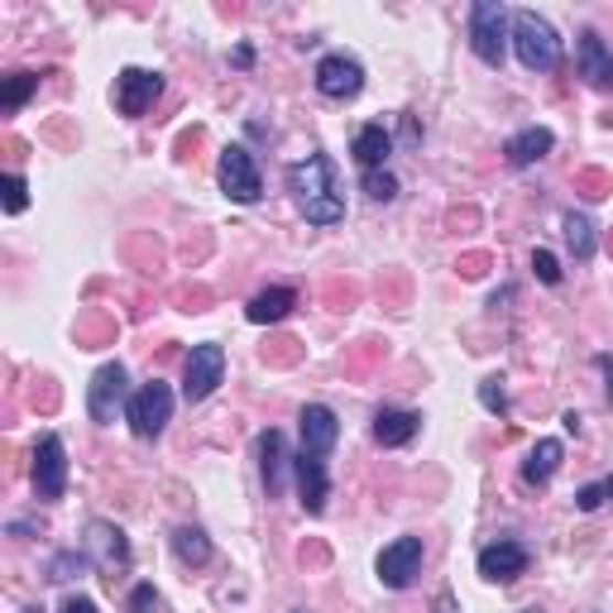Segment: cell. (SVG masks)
Returning <instances> with one entry per match:
<instances>
[{
	"mask_svg": "<svg viewBox=\"0 0 613 613\" xmlns=\"http://www.w3.org/2000/svg\"><path fill=\"white\" fill-rule=\"evenodd\" d=\"M288 192L298 202V212L312 221V226H341L345 221V197L336 187V163L326 153H306V159L288 163Z\"/></svg>",
	"mask_w": 613,
	"mask_h": 613,
	"instance_id": "obj_1",
	"label": "cell"
},
{
	"mask_svg": "<svg viewBox=\"0 0 613 613\" xmlns=\"http://www.w3.org/2000/svg\"><path fill=\"white\" fill-rule=\"evenodd\" d=\"M513 53L527 73H556L561 67V34L537 10H513Z\"/></svg>",
	"mask_w": 613,
	"mask_h": 613,
	"instance_id": "obj_2",
	"label": "cell"
},
{
	"mask_svg": "<svg viewBox=\"0 0 613 613\" xmlns=\"http://www.w3.org/2000/svg\"><path fill=\"white\" fill-rule=\"evenodd\" d=\"M508 39H513V15L498 0H475L470 6V49L484 67H504L508 58Z\"/></svg>",
	"mask_w": 613,
	"mask_h": 613,
	"instance_id": "obj_3",
	"label": "cell"
},
{
	"mask_svg": "<svg viewBox=\"0 0 613 613\" xmlns=\"http://www.w3.org/2000/svg\"><path fill=\"white\" fill-rule=\"evenodd\" d=\"M125 422H130V431L139 441H159L163 427L173 422V388L163 379H149L135 388L130 408H125Z\"/></svg>",
	"mask_w": 613,
	"mask_h": 613,
	"instance_id": "obj_4",
	"label": "cell"
},
{
	"mask_svg": "<svg viewBox=\"0 0 613 613\" xmlns=\"http://www.w3.org/2000/svg\"><path fill=\"white\" fill-rule=\"evenodd\" d=\"M130 379H125V365L120 359H110V365H101L92 374V384H87V412H92V422L96 427H110L116 417L130 408Z\"/></svg>",
	"mask_w": 613,
	"mask_h": 613,
	"instance_id": "obj_5",
	"label": "cell"
},
{
	"mask_svg": "<svg viewBox=\"0 0 613 613\" xmlns=\"http://www.w3.org/2000/svg\"><path fill=\"white\" fill-rule=\"evenodd\" d=\"M216 178H221V192L240 206H255L264 197V178H259V163L245 144H226L221 149V163H216Z\"/></svg>",
	"mask_w": 613,
	"mask_h": 613,
	"instance_id": "obj_6",
	"label": "cell"
},
{
	"mask_svg": "<svg viewBox=\"0 0 613 613\" xmlns=\"http://www.w3.org/2000/svg\"><path fill=\"white\" fill-rule=\"evenodd\" d=\"M87 556H92V566L101 570V576L116 584V576H125L130 570V541H125V533L116 523H106V518H96V523H87Z\"/></svg>",
	"mask_w": 613,
	"mask_h": 613,
	"instance_id": "obj_7",
	"label": "cell"
},
{
	"mask_svg": "<svg viewBox=\"0 0 613 613\" xmlns=\"http://www.w3.org/2000/svg\"><path fill=\"white\" fill-rule=\"evenodd\" d=\"M221 379H226V351H221L216 341L192 345L187 369H183V398L187 402H206L221 388Z\"/></svg>",
	"mask_w": 613,
	"mask_h": 613,
	"instance_id": "obj_8",
	"label": "cell"
},
{
	"mask_svg": "<svg viewBox=\"0 0 613 613\" xmlns=\"http://www.w3.org/2000/svg\"><path fill=\"white\" fill-rule=\"evenodd\" d=\"M34 494L44 498V504H58L67 494V445L58 431H49V437L34 445Z\"/></svg>",
	"mask_w": 613,
	"mask_h": 613,
	"instance_id": "obj_9",
	"label": "cell"
},
{
	"mask_svg": "<svg viewBox=\"0 0 613 613\" xmlns=\"http://www.w3.org/2000/svg\"><path fill=\"white\" fill-rule=\"evenodd\" d=\"M422 537H398L388 541V547L379 551V561H374V570H379V584L384 590H408V584L422 576Z\"/></svg>",
	"mask_w": 613,
	"mask_h": 613,
	"instance_id": "obj_10",
	"label": "cell"
},
{
	"mask_svg": "<svg viewBox=\"0 0 613 613\" xmlns=\"http://www.w3.org/2000/svg\"><path fill=\"white\" fill-rule=\"evenodd\" d=\"M316 92L326 96V101H355L359 92H365V67L351 53H326L322 63H316Z\"/></svg>",
	"mask_w": 613,
	"mask_h": 613,
	"instance_id": "obj_11",
	"label": "cell"
},
{
	"mask_svg": "<svg viewBox=\"0 0 613 613\" xmlns=\"http://www.w3.org/2000/svg\"><path fill=\"white\" fill-rule=\"evenodd\" d=\"M159 92H163V77L159 73H149V67H125V73L116 77V106H120V116L139 120L153 101H159Z\"/></svg>",
	"mask_w": 613,
	"mask_h": 613,
	"instance_id": "obj_12",
	"label": "cell"
},
{
	"mask_svg": "<svg viewBox=\"0 0 613 613\" xmlns=\"http://www.w3.org/2000/svg\"><path fill=\"white\" fill-rule=\"evenodd\" d=\"M292 475H298V498H302V508L312 513V518H322V513H326V498H331L326 460L312 455V451H298V460H292Z\"/></svg>",
	"mask_w": 613,
	"mask_h": 613,
	"instance_id": "obj_13",
	"label": "cell"
},
{
	"mask_svg": "<svg viewBox=\"0 0 613 613\" xmlns=\"http://www.w3.org/2000/svg\"><path fill=\"white\" fill-rule=\"evenodd\" d=\"M527 561H533V551L523 547V541H513V537H498L490 541V547L480 551V576L484 580H494V584H508V580H518Z\"/></svg>",
	"mask_w": 613,
	"mask_h": 613,
	"instance_id": "obj_14",
	"label": "cell"
},
{
	"mask_svg": "<svg viewBox=\"0 0 613 613\" xmlns=\"http://www.w3.org/2000/svg\"><path fill=\"white\" fill-rule=\"evenodd\" d=\"M576 67H580V77L590 82L594 92L613 87V49L599 39V30H580V39H576Z\"/></svg>",
	"mask_w": 613,
	"mask_h": 613,
	"instance_id": "obj_15",
	"label": "cell"
},
{
	"mask_svg": "<svg viewBox=\"0 0 613 613\" xmlns=\"http://www.w3.org/2000/svg\"><path fill=\"white\" fill-rule=\"evenodd\" d=\"M298 427H302V451H312V455H322V460L336 451L341 422H336V412H331L326 402H306L302 417H298Z\"/></svg>",
	"mask_w": 613,
	"mask_h": 613,
	"instance_id": "obj_16",
	"label": "cell"
},
{
	"mask_svg": "<svg viewBox=\"0 0 613 613\" xmlns=\"http://www.w3.org/2000/svg\"><path fill=\"white\" fill-rule=\"evenodd\" d=\"M259 475H264V490H269V498L283 494V484H288V441H283V431L269 427V431H259Z\"/></svg>",
	"mask_w": 613,
	"mask_h": 613,
	"instance_id": "obj_17",
	"label": "cell"
},
{
	"mask_svg": "<svg viewBox=\"0 0 613 613\" xmlns=\"http://www.w3.org/2000/svg\"><path fill=\"white\" fill-rule=\"evenodd\" d=\"M551 149H556V135L547 130V125H527V130H518L504 144V159L513 163V169H533V163L547 159Z\"/></svg>",
	"mask_w": 613,
	"mask_h": 613,
	"instance_id": "obj_18",
	"label": "cell"
},
{
	"mask_svg": "<svg viewBox=\"0 0 613 613\" xmlns=\"http://www.w3.org/2000/svg\"><path fill=\"white\" fill-rule=\"evenodd\" d=\"M417 427H422V417L408 412V408H379V412H374V441H379L384 451L408 445L417 437Z\"/></svg>",
	"mask_w": 613,
	"mask_h": 613,
	"instance_id": "obj_19",
	"label": "cell"
},
{
	"mask_svg": "<svg viewBox=\"0 0 613 613\" xmlns=\"http://www.w3.org/2000/svg\"><path fill=\"white\" fill-rule=\"evenodd\" d=\"M561 460H566V445L556 441V437H541L533 451H527V460H523V484H533V490L551 484V475L561 470Z\"/></svg>",
	"mask_w": 613,
	"mask_h": 613,
	"instance_id": "obj_20",
	"label": "cell"
},
{
	"mask_svg": "<svg viewBox=\"0 0 613 613\" xmlns=\"http://www.w3.org/2000/svg\"><path fill=\"white\" fill-rule=\"evenodd\" d=\"M292 306H298V292H292V288H264L259 298H249L245 316H249L255 326H273V322H283Z\"/></svg>",
	"mask_w": 613,
	"mask_h": 613,
	"instance_id": "obj_21",
	"label": "cell"
},
{
	"mask_svg": "<svg viewBox=\"0 0 613 613\" xmlns=\"http://www.w3.org/2000/svg\"><path fill=\"white\" fill-rule=\"evenodd\" d=\"M351 153H355V163L359 169H384L388 163V153H394V135L384 130V125H365V130L355 135V144H351Z\"/></svg>",
	"mask_w": 613,
	"mask_h": 613,
	"instance_id": "obj_22",
	"label": "cell"
},
{
	"mask_svg": "<svg viewBox=\"0 0 613 613\" xmlns=\"http://www.w3.org/2000/svg\"><path fill=\"white\" fill-rule=\"evenodd\" d=\"M561 230H566V249L576 255V264H590L594 259V249H599V240H594V226H590V216H580V212H566L561 216Z\"/></svg>",
	"mask_w": 613,
	"mask_h": 613,
	"instance_id": "obj_23",
	"label": "cell"
},
{
	"mask_svg": "<svg viewBox=\"0 0 613 613\" xmlns=\"http://www.w3.org/2000/svg\"><path fill=\"white\" fill-rule=\"evenodd\" d=\"M173 551H178V561H183V566H206V561H212V537H206L202 527H178Z\"/></svg>",
	"mask_w": 613,
	"mask_h": 613,
	"instance_id": "obj_24",
	"label": "cell"
},
{
	"mask_svg": "<svg viewBox=\"0 0 613 613\" xmlns=\"http://www.w3.org/2000/svg\"><path fill=\"white\" fill-rule=\"evenodd\" d=\"M34 92H39V73H10L6 82H0V106H6V110H20Z\"/></svg>",
	"mask_w": 613,
	"mask_h": 613,
	"instance_id": "obj_25",
	"label": "cell"
},
{
	"mask_svg": "<svg viewBox=\"0 0 613 613\" xmlns=\"http://www.w3.org/2000/svg\"><path fill=\"white\" fill-rule=\"evenodd\" d=\"M87 566H92L87 551H58V556L49 561V580H53V584H67V580H77Z\"/></svg>",
	"mask_w": 613,
	"mask_h": 613,
	"instance_id": "obj_26",
	"label": "cell"
},
{
	"mask_svg": "<svg viewBox=\"0 0 613 613\" xmlns=\"http://www.w3.org/2000/svg\"><path fill=\"white\" fill-rule=\"evenodd\" d=\"M365 192H369V202H394L398 197V178L388 169H369L365 173Z\"/></svg>",
	"mask_w": 613,
	"mask_h": 613,
	"instance_id": "obj_27",
	"label": "cell"
},
{
	"mask_svg": "<svg viewBox=\"0 0 613 613\" xmlns=\"http://www.w3.org/2000/svg\"><path fill=\"white\" fill-rule=\"evenodd\" d=\"M480 402H484V412H494V417H504L508 412V388L498 374H490V379L480 384Z\"/></svg>",
	"mask_w": 613,
	"mask_h": 613,
	"instance_id": "obj_28",
	"label": "cell"
},
{
	"mask_svg": "<svg viewBox=\"0 0 613 613\" xmlns=\"http://www.w3.org/2000/svg\"><path fill=\"white\" fill-rule=\"evenodd\" d=\"M0 187H6V216H20L24 206H30V183H24L20 173H6Z\"/></svg>",
	"mask_w": 613,
	"mask_h": 613,
	"instance_id": "obj_29",
	"label": "cell"
},
{
	"mask_svg": "<svg viewBox=\"0 0 613 613\" xmlns=\"http://www.w3.org/2000/svg\"><path fill=\"white\" fill-rule=\"evenodd\" d=\"M125 613H159V590L144 580V584H135L130 599H125Z\"/></svg>",
	"mask_w": 613,
	"mask_h": 613,
	"instance_id": "obj_30",
	"label": "cell"
},
{
	"mask_svg": "<svg viewBox=\"0 0 613 613\" xmlns=\"http://www.w3.org/2000/svg\"><path fill=\"white\" fill-rule=\"evenodd\" d=\"M533 269H537V278H541V283H547V288H556V283H561V264H556V255H551V249H537V255H533Z\"/></svg>",
	"mask_w": 613,
	"mask_h": 613,
	"instance_id": "obj_31",
	"label": "cell"
},
{
	"mask_svg": "<svg viewBox=\"0 0 613 613\" xmlns=\"http://www.w3.org/2000/svg\"><path fill=\"white\" fill-rule=\"evenodd\" d=\"M604 498H609V494H604V480H599V484H584V490L576 494V508H580V513H594L599 504H604Z\"/></svg>",
	"mask_w": 613,
	"mask_h": 613,
	"instance_id": "obj_32",
	"label": "cell"
},
{
	"mask_svg": "<svg viewBox=\"0 0 613 613\" xmlns=\"http://www.w3.org/2000/svg\"><path fill=\"white\" fill-rule=\"evenodd\" d=\"M427 613H460L455 590H437V599H431V609H427Z\"/></svg>",
	"mask_w": 613,
	"mask_h": 613,
	"instance_id": "obj_33",
	"label": "cell"
},
{
	"mask_svg": "<svg viewBox=\"0 0 613 613\" xmlns=\"http://www.w3.org/2000/svg\"><path fill=\"white\" fill-rule=\"evenodd\" d=\"M63 613H101V609H96V604H92L87 594H67V604H63Z\"/></svg>",
	"mask_w": 613,
	"mask_h": 613,
	"instance_id": "obj_34",
	"label": "cell"
},
{
	"mask_svg": "<svg viewBox=\"0 0 613 613\" xmlns=\"http://www.w3.org/2000/svg\"><path fill=\"white\" fill-rule=\"evenodd\" d=\"M594 365L604 369V379H609L604 388H609V402H613V355H594Z\"/></svg>",
	"mask_w": 613,
	"mask_h": 613,
	"instance_id": "obj_35",
	"label": "cell"
},
{
	"mask_svg": "<svg viewBox=\"0 0 613 613\" xmlns=\"http://www.w3.org/2000/svg\"><path fill=\"white\" fill-rule=\"evenodd\" d=\"M230 63H235V67H255V49H249V44H240V49L230 53Z\"/></svg>",
	"mask_w": 613,
	"mask_h": 613,
	"instance_id": "obj_36",
	"label": "cell"
},
{
	"mask_svg": "<svg viewBox=\"0 0 613 613\" xmlns=\"http://www.w3.org/2000/svg\"><path fill=\"white\" fill-rule=\"evenodd\" d=\"M604 494H609V498H613V475H609V480H604Z\"/></svg>",
	"mask_w": 613,
	"mask_h": 613,
	"instance_id": "obj_37",
	"label": "cell"
},
{
	"mask_svg": "<svg viewBox=\"0 0 613 613\" xmlns=\"http://www.w3.org/2000/svg\"><path fill=\"white\" fill-rule=\"evenodd\" d=\"M518 613H541V609H537V604H533V609H518Z\"/></svg>",
	"mask_w": 613,
	"mask_h": 613,
	"instance_id": "obj_38",
	"label": "cell"
},
{
	"mask_svg": "<svg viewBox=\"0 0 613 613\" xmlns=\"http://www.w3.org/2000/svg\"><path fill=\"white\" fill-rule=\"evenodd\" d=\"M292 613H302V609H292Z\"/></svg>",
	"mask_w": 613,
	"mask_h": 613,
	"instance_id": "obj_39",
	"label": "cell"
}]
</instances>
